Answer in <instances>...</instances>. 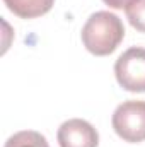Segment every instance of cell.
I'll list each match as a JSON object with an SVG mask.
<instances>
[{"label": "cell", "instance_id": "6da1fadb", "mask_svg": "<svg viewBox=\"0 0 145 147\" xmlns=\"http://www.w3.org/2000/svg\"><path fill=\"white\" fill-rule=\"evenodd\" d=\"M80 38L89 53L96 57H106L111 55L123 41L125 26L116 14L109 10H99L85 21Z\"/></svg>", "mask_w": 145, "mask_h": 147}, {"label": "cell", "instance_id": "7a4b0ae2", "mask_svg": "<svg viewBox=\"0 0 145 147\" xmlns=\"http://www.w3.org/2000/svg\"><path fill=\"white\" fill-rule=\"evenodd\" d=\"M113 128L119 139L130 144L145 140V101H125L113 113Z\"/></svg>", "mask_w": 145, "mask_h": 147}, {"label": "cell", "instance_id": "3957f363", "mask_svg": "<svg viewBox=\"0 0 145 147\" xmlns=\"http://www.w3.org/2000/svg\"><path fill=\"white\" fill-rule=\"evenodd\" d=\"M114 75L125 91L145 92V48L132 46L123 51L114 63Z\"/></svg>", "mask_w": 145, "mask_h": 147}, {"label": "cell", "instance_id": "277c9868", "mask_svg": "<svg viewBox=\"0 0 145 147\" xmlns=\"http://www.w3.org/2000/svg\"><path fill=\"white\" fill-rule=\"evenodd\" d=\"M60 147H97V130L82 118H72L60 125L56 134Z\"/></svg>", "mask_w": 145, "mask_h": 147}, {"label": "cell", "instance_id": "5b68a950", "mask_svg": "<svg viewBox=\"0 0 145 147\" xmlns=\"http://www.w3.org/2000/svg\"><path fill=\"white\" fill-rule=\"evenodd\" d=\"M3 3L21 19H36L51 10L55 0H3Z\"/></svg>", "mask_w": 145, "mask_h": 147}, {"label": "cell", "instance_id": "8992f818", "mask_svg": "<svg viewBox=\"0 0 145 147\" xmlns=\"http://www.w3.org/2000/svg\"><path fill=\"white\" fill-rule=\"evenodd\" d=\"M3 147H50L44 135L34 130H22L7 139Z\"/></svg>", "mask_w": 145, "mask_h": 147}, {"label": "cell", "instance_id": "52a82bcc", "mask_svg": "<svg viewBox=\"0 0 145 147\" xmlns=\"http://www.w3.org/2000/svg\"><path fill=\"white\" fill-rule=\"evenodd\" d=\"M126 19L137 31L145 33V0H133L126 9Z\"/></svg>", "mask_w": 145, "mask_h": 147}, {"label": "cell", "instance_id": "ba28073f", "mask_svg": "<svg viewBox=\"0 0 145 147\" xmlns=\"http://www.w3.org/2000/svg\"><path fill=\"white\" fill-rule=\"evenodd\" d=\"M108 7L111 9H116V10H119V9H126L133 0H103Z\"/></svg>", "mask_w": 145, "mask_h": 147}]
</instances>
